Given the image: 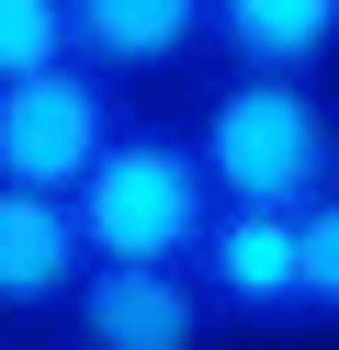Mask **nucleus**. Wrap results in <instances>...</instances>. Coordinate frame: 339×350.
Instances as JSON below:
<instances>
[{
  "label": "nucleus",
  "instance_id": "4",
  "mask_svg": "<svg viewBox=\"0 0 339 350\" xmlns=\"http://www.w3.org/2000/svg\"><path fill=\"white\" fill-rule=\"evenodd\" d=\"M192 282H203L226 339H316V317H305V215L226 204L192 249Z\"/></svg>",
  "mask_w": 339,
  "mask_h": 350
},
{
  "label": "nucleus",
  "instance_id": "5",
  "mask_svg": "<svg viewBox=\"0 0 339 350\" xmlns=\"http://www.w3.org/2000/svg\"><path fill=\"white\" fill-rule=\"evenodd\" d=\"M57 339H79V350H215L226 327L181 260H90Z\"/></svg>",
  "mask_w": 339,
  "mask_h": 350
},
{
  "label": "nucleus",
  "instance_id": "12",
  "mask_svg": "<svg viewBox=\"0 0 339 350\" xmlns=\"http://www.w3.org/2000/svg\"><path fill=\"white\" fill-rule=\"evenodd\" d=\"M0 350H12V339H0Z\"/></svg>",
  "mask_w": 339,
  "mask_h": 350
},
{
  "label": "nucleus",
  "instance_id": "6",
  "mask_svg": "<svg viewBox=\"0 0 339 350\" xmlns=\"http://www.w3.org/2000/svg\"><path fill=\"white\" fill-rule=\"evenodd\" d=\"M90 282V237L68 192H12L0 181V317L12 327H68Z\"/></svg>",
  "mask_w": 339,
  "mask_h": 350
},
{
  "label": "nucleus",
  "instance_id": "1",
  "mask_svg": "<svg viewBox=\"0 0 339 350\" xmlns=\"http://www.w3.org/2000/svg\"><path fill=\"white\" fill-rule=\"evenodd\" d=\"M192 147L226 204L305 215L339 192V102L328 79H271V68H203L192 79Z\"/></svg>",
  "mask_w": 339,
  "mask_h": 350
},
{
  "label": "nucleus",
  "instance_id": "3",
  "mask_svg": "<svg viewBox=\"0 0 339 350\" xmlns=\"http://www.w3.org/2000/svg\"><path fill=\"white\" fill-rule=\"evenodd\" d=\"M136 124L125 79H102L79 57V68H45V79H12L0 91V181L12 192H68L79 204V181L113 159V136Z\"/></svg>",
  "mask_w": 339,
  "mask_h": 350
},
{
  "label": "nucleus",
  "instance_id": "11",
  "mask_svg": "<svg viewBox=\"0 0 339 350\" xmlns=\"http://www.w3.org/2000/svg\"><path fill=\"white\" fill-rule=\"evenodd\" d=\"M12 350H79V339H12Z\"/></svg>",
  "mask_w": 339,
  "mask_h": 350
},
{
  "label": "nucleus",
  "instance_id": "8",
  "mask_svg": "<svg viewBox=\"0 0 339 350\" xmlns=\"http://www.w3.org/2000/svg\"><path fill=\"white\" fill-rule=\"evenodd\" d=\"M215 68L328 79L339 68V0H215Z\"/></svg>",
  "mask_w": 339,
  "mask_h": 350
},
{
  "label": "nucleus",
  "instance_id": "9",
  "mask_svg": "<svg viewBox=\"0 0 339 350\" xmlns=\"http://www.w3.org/2000/svg\"><path fill=\"white\" fill-rule=\"evenodd\" d=\"M79 68V0H0V91Z\"/></svg>",
  "mask_w": 339,
  "mask_h": 350
},
{
  "label": "nucleus",
  "instance_id": "2",
  "mask_svg": "<svg viewBox=\"0 0 339 350\" xmlns=\"http://www.w3.org/2000/svg\"><path fill=\"white\" fill-rule=\"evenodd\" d=\"M215 215H226V192H215V170H203L192 124H170V113H136L125 136H113V159L79 181L90 260H181V271H192V249H203Z\"/></svg>",
  "mask_w": 339,
  "mask_h": 350
},
{
  "label": "nucleus",
  "instance_id": "10",
  "mask_svg": "<svg viewBox=\"0 0 339 350\" xmlns=\"http://www.w3.org/2000/svg\"><path fill=\"white\" fill-rule=\"evenodd\" d=\"M305 317H316V339H339V192L305 204Z\"/></svg>",
  "mask_w": 339,
  "mask_h": 350
},
{
  "label": "nucleus",
  "instance_id": "7",
  "mask_svg": "<svg viewBox=\"0 0 339 350\" xmlns=\"http://www.w3.org/2000/svg\"><path fill=\"white\" fill-rule=\"evenodd\" d=\"M79 57L125 91L215 68V0H79Z\"/></svg>",
  "mask_w": 339,
  "mask_h": 350
}]
</instances>
